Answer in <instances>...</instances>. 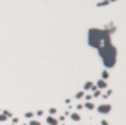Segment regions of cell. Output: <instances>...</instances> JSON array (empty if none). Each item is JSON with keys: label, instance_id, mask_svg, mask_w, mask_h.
Returning <instances> with one entry per match:
<instances>
[{"label": "cell", "instance_id": "1", "mask_svg": "<svg viewBox=\"0 0 126 125\" xmlns=\"http://www.w3.org/2000/svg\"><path fill=\"white\" fill-rule=\"evenodd\" d=\"M98 49H100V50H98L100 58H101L104 66H106V68H113V66L116 65V60H117V50H116V47H114V46L110 43V40H109V41L103 43Z\"/></svg>", "mask_w": 126, "mask_h": 125}, {"label": "cell", "instance_id": "2", "mask_svg": "<svg viewBox=\"0 0 126 125\" xmlns=\"http://www.w3.org/2000/svg\"><path fill=\"white\" fill-rule=\"evenodd\" d=\"M109 34H107L106 31L103 29H98V28H91L88 31V43L89 46H93V47H100L103 43L106 41H109Z\"/></svg>", "mask_w": 126, "mask_h": 125}, {"label": "cell", "instance_id": "3", "mask_svg": "<svg viewBox=\"0 0 126 125\" xmlns=\"http://www.w3.org/2000/svg\"><path fill=\"white\" fill-rule=\"evenodd\" d=\"M97 110H98V113H101V115H107V113L112 112V104H109V103H103V104L98 106Z\"/></svg>", "mask_w": 126, "mask_h": 125}, {"label": "cell", "instance_id": "4", "mask_svg": "<svg viewBox=\"0 0 126 125\" xmlns=\"http://www.w3.org/2000/svg\"><path fill=\"white\" fill-rule=\"evenodd\" d=\"M97 87L100 88V90H103V88H106V87H107V82H106V80H100V81L97 82Z\"/></svg>", "mask_w": 126, "mask_h": 125}, {"label": "cell", "instance_id": "5", "mask_svg": "<svg viewBox=\"0 0 126 125\" xmlns=\"http://www.w3.org/2000/svg\"><path fill=\"white\" fill-rule=\"evenodd\" d=\"M47 122H48L50 125H57V119L53 118V116H48V118H47Z\"/></svg>", "mask_w": 126, "mask_h": 125}, {"label": "cell", "instance_id": "6", "mask_svg": "<svg viewBox=\"0 0 126 125\" xmlns=\"http://www.w3.org/2000/svg\"><path fill=\"white\" fill-rule=\"evenodd\" d=\"M70 118L73 119V121H76V122H78V121H81V116H79L78 113H72V115H70Z\"/></svg>", "mask_w": 126, "mask_h": 125}, {"label": "cell", "instance_id": "7", "mask_svg": "<svg viewBox=\"0 0 126 125\" xmlns=\"http://www.w3.org/2000/svg\"><path fill=\"white\" fill-rule=\"evenodd\" d=\"M85 108H86V109H89V110H91V109H94V104H93L91 102H88V103H85Z\"/></svg>", "mask_w": 126, "mask_h": 125}, {"label": "cell", "instance_id": "8", "mask_svg": "<svg viewBox=\"0 0 126 125\" xmlns=\"http://www.w3.org/2000/svg\"><path fill=\"white\" fill-rule=\"evenodd\" d=\"M89 88H94V84L93 82H86L85 84V90H89Z\"/></svg>", "mask_w": 126, "mask_h": 125}, {"label": "cell", "instance_id": "9", "mask_svg": "<svg viewBox=\"0 0 126 125\" xmlns=\"http://www.w3.org/2000/svg\"><path fill=\"white\" fill-rule=\"evenodd\" d=\"M101 77H103L101 80H107V78H109V72H107V71H103V75Z\"/></svg>", "mask_w": 126, "mask_h": 125}, {"label": "cell", "instance_id": "10", "mask_svg": "<svg viewBox=\"0 0 126 125\" xmlns=\"http://www.w3.org/2000/svg\"><path fill=\"white\" fill-rule=\"evenodd\" d=\"M31 125H41L38 121H31Z\"/></svg>", "mask_w": 126, "mask_h": 125}, {"label": "cell", "instance_id": "11", "mask_svg": "<svg viewBox=\"0 0 126 125\" xmlns=\"http://www.w3.org/2000/svg\"><path fill=\"white\" fill-rule=\"evenodd\" d=\"M100 125H109V122H107V121H106V119H103V121H101V124H100Z\"/></svg>", "mask_w": 126, "mask_h": 125}, {"label": "cell", "instance_id": "12", "mask_svg": "<svg viewBox=\"0 0 126 125\" xmlns=\"http://www.w3.org/2000/svg\"><path fill=\"white\" fill-rule=\"evenodd\" d=\"M76 97H78V99H81V97H84V93H78V94H76Z\"/></svg>", "mask_w": 126, "mask_h": 125}, {"label": "cell", "instance_id": "13", "mask_svg": "<svg viewBox=\"0 0 126 125\" xmlns=\"http://www.w3.org/2000/svg\"><path fill=\"white\" fill-rule=\"evenodd\" d=\"M109 2H114V0H109Z\"/></svg>", "mask_w": 126, "mask_h": 125}]
</instances>
